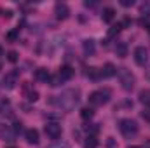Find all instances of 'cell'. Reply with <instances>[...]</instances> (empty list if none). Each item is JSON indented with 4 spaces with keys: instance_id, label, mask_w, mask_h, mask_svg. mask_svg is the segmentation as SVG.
<instances>
[{
    "instance_id": "22",
    "label": "cell",
    "mask_w": 150,
    "mask_h": 148,
    "mask_svg": "<svg viewBox=\"0 0 150 148\" xmlns=\"http://www.w3.org/2000/svg\"><path fill=\"white\" fill-rule=\"evenodd\" d=\"M120 30H122V26H120V23H117V25H113L112 28L108 30V35H110V37H115V35L120 33Z\"/></svg>"
},
{
    "instance_id": "3",
    "label": "cell",
    "mask_w": 150,
    "mask_h": 148,
    "mask_svg": "<svg viewBox=\"0 0 150 148\" xmlns=\"http://www.w3.org/2000/svg\"><path fill=\"white\" fill-rule=\"evenodd\" d=\"M120 84H122L124 91H131L133 85H134V75L127 68H120Z\"/></svg>"
},
{
    "instance_id": "9",
    "label": "cell",
    "mask_w": 150,
    "mask_h": 148,
    "mask_svg": "<svg viewBox=\"0 0 150 148\" xmlns=\"http://www.w3.org/2000/svg\"><path fill=\"white\" fill-rule=\"evenodd\" d=\"M113 75H117V68H115V65L113 63H105V66L101 68V77H105V78H110Z\"/></svg>"
},
{
    "instance_id": "24",
    "label": "cell",
    "mask_w": 150,
    "mask_h": 148,
    "mask_svg": "<svg viewBox=\"0 0 150 148\" xmlns=\"http://www.w3.org/2000/svg\"><path fill=\"white\" fill-rule=\"evenodd\" d=\"M47 148H70V145H68V143H61V141H56V143H52L51 147H47Z\"/></svg>"
},
{
    "instance_id": "4",
    "label": "cell",
    "mask_w": 150,
    "mask_h": 148,
    "mask_svg": "<svg viewBox=\"0 0 150 148\" xmlns=\"http://www.w3.org/2000/svg\"><path fill=\"white\" fill-rule=\"evenodd\" d=\"M149 61V51L143 45H138L134 49V63L138 66H145V63Z\"/></svg>"
},
{
    "instance_id": "23",
    "label": "cell",
    "mask_w": 150,
    "mask_h": 148,
    "mask_svg": "<svg viewBox=\"0 0 150 148\" xmlns=\"http://www.w3.org/2000/svg\"><path fill=\"white\" fill-rule=\"evenodd\" d=\"M7 59H9L11 63H16V61H18V52H16V51H11V52L7 54Z\"/></svg>"
},
{
    "instance_id": "6",
    "label": "cell",
    "mask_w": 150,
    "mask_h": 148,
    "mask_svg": "<svg viewBox=\"0 0 150 148\" xmlns=\"http://www.w3.org/2000/svg\"><path fill=\"white\" fill-rule=\"evenodd\" d=\"M54 14H56L58 19H67V18L70 16V7H68L67 4H56Z\"/></svg>"
},
{
    "instance_id": "11",
    "label": "cell",
    "mask_w": 150,
    "mask_h": 148,
    "mask_svg": "<svg viewBox=\"0 0 150 148\" xmlns=\"http://www.w3.org/2000/svg\"><path fill=\"white\" fill-rule=\"evenodd\" d=\"M25 138L30 145H38V131L37 129H28L25 132Z\"/></svg>"
},
{
    "instance_id": "7",
    "label": "cell",
    "mask_w": 150,
    "mask_h": 148,
    "mask_svg": "<svg viewBox=\"0 0 150 148\" xmlns=\"http://www.w3.org/2000/svg\"><path fill=\"white\" fill-rule=\"evenodd\" d=\"M58 75H59V77H61V80L65 82V80H70V78L74 77V75H75V70L70 66V65H63V66L59 68Z\"/></svg>"
},
{
    "instance_id": "32",
    "label": "cell",
    "mask_w": 150,
    "mask_h": 148,
    "mask_svg": "<svg viewBox=\"0 0 150 148\" xmlns=\"http://www.w3.org/2000/svg\"><path fill=\"white\" fill-rule=\"evenodd\" d=\"M2 54H4V49H2V45H0V56H2Z\"/></svg>"
},
{
    "instance_id": "25",
    "label": "cell",
    "mask_w": 150,
    "mask_h": 148,
    "mask_svg": "<svg viewBox=\"0 0 150 148\" xmlns=\"http://www.w3.org/2000/svg\"><path fill=\"white\" fill-rule=\"evenodd\" d=\"M140 11H142V14H143V16H150V5H142V9H140Z\"/></svg>"
},
{
    "instance_id": "8",
    "label": "cell",
    "mask_w": 150,
    "mask_h": 148,
    "mask_svg": "<svg viewBox=\"0 0 150 148\" xmlns=\"http://www.w3.org/2000/svg\"><path fill=\"white\" fill-rule=\"evenodd\" d=\"M16 78H18V72H12V73H7L4 77V85L7 87V89H14L16 87Z\"/></svg>"
},
{
    "instance_id": "19",
    "label": "cell",
    "mask_w": 150,
    "mask_h": 148,
    "mask_svg": "<svg viewBox=\"0 0 150 148\" xmlns=\"http://www.w3.org/2000/svg\"><path fill=\"white\" fill-rule=\"evenodd\" d=\"M87 77H89V78H93V80H98V78L101 77V70H98V68H89Z\"/></svg>"
},
{
    "instance_id": "28",
    "label": "cell",
    "mask_w": 150,
    "mask_h": 148,
    "mask_svg": "<svg viewBox=\"0 0 150 148\" xmlns=\"http://www.w3.org/2000/svg\"><path fill=\"white\" fill-rule=\"evenodd\" d=\"M21 125H23L21 122H16V124H14V127H12V131H14V132H19V131H21Z\"/></svg>"
},
{
    "instance_id": "20",
    "label": "cell",
    "mask_w": 150,
    "mask_h": 148,
    "mask_svg": "<svg viewBox=\"0 0 150 148\" xmlns=\"http://www.w3.org/2000/svg\"><path fill=\"white\" fill-rule=\"evenodd\" d=\"M61 82H63V80H61V77H59V75H56V77H51V75H49V78H47V84H49V85H52V87L59 85Z\"/></svg>"
},
{
    "instance_id": "2",
    "label": "cell",
    "mask_w": 150,
    "mask_h": 148,
    "mask_svg": "<svg viewBox=\"0 0 150 148\" xmlns=\"http://www.w3.org/2000/svg\"><path fill=\"white\" fill-rule=\"evenodd\" d=\"M110 89H101V91H94L89 94V103L91 106H103L105 103H108L110 99Z\"/></svg>"
},
{
    "instance_id": "5",
    "label": "cell",
    "mask_w": 150,
    "mask_h": 148,
    "mask_svg": "<svg viewBox=\"0 0 150 148\" xmlns=\"http://www.w3.org/2000/svg\"><path fill=\"white\" fill-rule=\"evenodd\" d=\"M61 132H63V129H61V125L59 124H56V122H51V124H47L45 125V134H47V138H51V140H58V138H61Z\"/></svg>"
},
{
    "instance_id": "27",
    "label": "cell",
    "mask_w": 150,
    "mask_h": 148,
    "mask_svg": "<svg viewBox=\"0 0 150 148\" xmlns=\"http://www.w3.org/2000/svg\"><path fill=\"white\" fill-rule=\"evenodd\" d=\"M142 117H143L145 120H149V122H150V110H143V111H142Z\"/></svg>"
},
{
    "instance_id": "34",
    "label": "cell",
    "mask_w": 150,
    "mask_h": 148,
    "mask_svg": "<svg viewBox=\"0 0 150 148\" xmlns=\"http://www.w3.org/2000/svg\"><path fill=\"white\" fill-rule=\"evenodd\" d=\"M0 70H2V63H0Z\"/></svg>"
},
{
    "instance_id": "16",
    "label": "cell",
    "mask_w": 150,
    "mask_h": 148,
    "mask_svg": "<svg viewBox=\"0 0 150 148\" xmlns=\"http://www.w3.org/2000/svg\"><path fill=\"white\" fill-rule=\"evenodd\" d=\"M25 91H26V99H28V101H37L38 99V92L37 91L30 89L28 85H25Z\"/></svg>"
},
{
    "instance_id": "13",
    "label": "cell",
    "mask_w": 150,
    "mask_h": 148,
    "mask_svg": "<svg viewBox=\"0 0 150 148\" xmlns=\"http://www.w3.org/2000/svg\"><path fill=\"white\" fill-rule=\"evenodd\" d=\"M115 54H117L119 58H126V56H127V44H126V42L117 44V47H115Z\"/></svg>"
},
{
    "instance_id": "31",
    "label": "cell",
    "mask_w": 150,
    "mask_h": 148,
    "mask_svg": "<svg viewBox=\"0 0 150 148\" xmlns=\"http://www.w3.org/2000/svg\"><path fill=\"white\" fill-rule=\"evenodd\" d=\"M145 28H147V32L150 33V23H147V25H145Z\"/></svg>"
},
{
    "instance_id": "30",
    "label": "cell",
    "mask_w": 150,
    "mask_h": 148,
    "mask_svg": "<svg viewBox=\"0 0 150 148\" xmlns=\"http://www.w3.org/2000/svg\"><path fill=\"white\" fill-rule=\"evenodd\" d=\"M84 5H86V7H93V5H94V2H86Z\"/></svg>"
},
{
    "instance_id": "10",
    "label": "cell",
    "mask_w": 150,
    "mask_h": 148,
    "mask_svg": "<svg viewBox=\"0 0 150 148\" xmlns=\"http://www.w3.org/2000/svg\"><path fill=\"white\" fill-rule=\"evenodd\" d=\"M82 51H84V54H86V56H93V54H94V51H96L94 42H93L91 38L84 40V42H82Z\"/></svg>"
},
{
    "instance_id": "12",
    "label": "cell",
    "mask_w": 150,
    "mask_h": 148,
    "mask_svg": "<svg viewBox=\"0 0 150 148\" xmlns=\"http://www.w3.org/2000/svg\"><path fill=\"white\" fill-rule=\"evenodd\" d=\"M113 18H115V11H113L112 7H105L103 12H101V19H103L105 23H112Z\"/></svg>"
},
{
    "instance_id": "14",
    "label": "cell",
    "mask_w": 150,
    "mask_h": 148,
    "mask_svg": "<svg viewBox=\"0 0 150 148\" xmlns=\"http://www.w3.org/2000/svg\"><path fill=\"white\" fill-rule=\"evenodd\" d=\"M35 78L40 80V82H47V78H49V72H47L45 68H38V70H35Z\"/></svg>"
},
{
    "instance_id": "15",
    "label": "cell",
    "mask_w": 150,
    "mask_h": 148,
    "mask_svg": "<svg viewBox=\"0 0 150 148\" xmlns=\"http://www.w3.org/2000/svg\"><path fill=\"white\" fill-rule=\"evenodd\" d=\"M96 147H98V140H96V136L89 134V136L86 138V141H84V148H96Z\"/></svg>"
},
{
    "instance_id": "33",
    "label": "cell",
    "mask_w": 150,
    "mask_h": 148,
    "mask_svg": "<svg viewBox=\"0 0 150 148\" xmlns=\"http://www.w3.org/2000/svg\"><path fill=\"white\" fill-rule=\"evenodd\" d=\"M129 148H138V147H129Z\"/></svg>"
},
{
    "instance_id": "21",
    "label": "cell",
    "mask_w": 150,
    "mask_h": 148,
    "mask_svg": "<svg viewBox=\"0 0 150 148\" xmlns=\"http://www.w3.org/2000/svg\"><path fill=\"white\" fill-rule=\"evenodd\" d=\"M18 37H19V32H18V30H11V32L5 35L7 42H16V40H18Z\"/></svg>"
},
{
    "instance_id": "26",
    "label": "cell",
    "mask_w": 150,
    "mask_h": 148,
    "mask_svg": "<svg viewBox=\"0 0 150 148\" xmlns=\"http://www.w3.org/2000/svg\"><path fill=\"white\" fill-rule=\"evenodd\" d=\"M133 4H134L133 0H120V5H122V7H131Z\"/></svg>"
},
{
    "instance_id": "29",
    "label": "cell",
    "mask_w": 150,
    "mask_h": 148,
    "mask_svg": "<svg viewBox=\"0 0 150 148\" xmlns=\"http://www.w3.org/2000/svg\"><path fill=\"white\" fill-rule=\"evenodd\" d=\"M4 18H7V19H9V18H12V11H11V9L4 11Z\"/></svg>"
},
{
    "instance_id": "17",
    "label": "cell",
    "mask_w": 150,
    "mask_h": 148,
    "mask_svg": "<svg viewBox=\"0 0 150 148\" xmlns=\"http://www.w3.org/2000/svg\"><path fill=\"white\" fill-rule=\"evenodd\" d=\"M140 101L145 106H150V91H140Z\"/></svg>"
},
{
    "instance_id": "18",
    "label": "cell",
    "mask_w": 150,
    "mask_h": 148,
    "mask_svg": "<svg viewBox=\"0 0 150 148\" xmlns=\"http://www.w3.org/2000/svg\"><path fill=\"white\" fill-rule=\"evenodd\" d=\"M93 115H94V110H93V108H89V106H86V108H82V110H80V117H82L84 120L93 118Z\"/></svg>"
},
{
    "instance_id": "1",
    "label": "cell",
    "mask_w": 150,
    "mask_h": 148,
    "mask_svg": "<svg viewBox=\"0 0 150 148\" xmlns=\"http://www.w3.org/2000/svg\"><path fill=\"white\" fill-rule=\"evenodd\" d=\"M119 129H120V132H122V136L124 138H134L136 134H138V124H136V120H131V118H122L120 122H119Z\"/></svg>"
}]
</instances>
